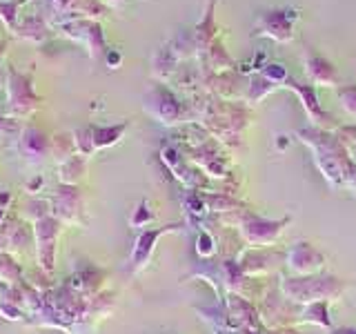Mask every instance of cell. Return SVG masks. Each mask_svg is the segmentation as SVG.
<instances>
[{"label":"cell","instance_id":"6da1fadb","mask_svg":"<svg viewBox=\"0 0 356 334\" xmlns=\"http://www.w3.org/2000/svg\"><path fill=\"white\" fill-rule=\"evenodd\" d=\"M33 230V243H36V259L40 270L51 272L56 263V243H58L63 221L56 216H44L36 223H31Z\"/></svg>","mask_w":356,"mask_h":334},{"label":"cell","instance_id":"7a4b0ae2","mask_svg":"<svg viewBox=\"0 0 356 334\" xmlns=\"http://www.w3.org/2000/svg\"><path fill=\"white\" fill-rule=\"evenodd\" d=\"M78 189L70 187H60L56 196L51 198V216L60 218V221H70L76 223L78 214H81V196L76 194Z\"/></svg>","mask_w":356,"mask_h":334},{"label":"cell","instance_id":"3957f363","mask_svg":"<svg viewBox=\"0 0 356 334\" xmlns=\"http://www.w3.org/2000/svg\"><path fill=\"white\" fill-rule=\"evenodd\" d=\"M156 237H159V232H147L136 241V245H134V252H131V265L134 267H143L145 263H147L149 252L154 250Z\"/></svg>","mask_w":356,"mask_h":334},{"label":"cell","instance_id":"277c9868","mask_svg":"<svg viewBox=\"0 0 356 334\" xmlns=\"http://www.w3.org/2000/svg\"><path fill=\"white\" fill-rule=\"evenodd\" d=\"M22 152H25L29 159H42L44 154H47V141H44L38 132L33 129H27L22 134Z\"/></svg>","mask_w":356,"mask_h":334},{"label":"cell","instance_id":"5b68a950","mask_svg":"<svg viewBox=\"0 0 356 334\" xmlns=\"http://www.w3.org/2000/svg\"><path fill=\"white\" fill-rule=\"evenodd\" d=\"M0 278L9 285H18L20 281H25V278L20 276V265L11 259L7 252L0 254Z\"/></svg>","mask_w":356,"mask_h":334},{"label":"cell","instance_id":"8992f818","mask_svg":"<svg viewBox=\"0 0 356 334\" xmlns=\"http://www.w3.org/2000/svg\"><path fill=\"white\" fill-rule=\"evenodd\" d=\"M0 317H5L9 321H22L27 315H25V310L18 308L16 303H11V301H0Z\"/></svg>","mask_w":356,"mask_h":334},{"label":"cell","instance_id":"52a82bcc","mask_svg":"<svg viewBox=\"0 0 356 334\" xmlns=\"http://www.w3.org/2000/svg\"><path fill=\"white\" fill-rule=\"evenodd\" d=\"M140 218H143V221H149V218H152L149 212H145V203H143V205H138L136 214L131 216V225H136V228H138V225H140Z\"/></svg>","mask_w":356,"mask_h":334},{"label":"cell","instance_id":"ba28073f","mask_svg":"<svg viewBox=\"0 0 356 334\" xmlns=\"http://www.w3.org/2000/svg\"><path fill=\"white\" fill-rule=\"evenodd\" d=\"M40 185H42V178L38 176V181H36V178H33L31 183H27V192H29V194H36V192H40Z\"/></svg>","mask_w":356,"mask_h":334},{"label":"cell","instance_id":"9c48e42d","mask_svg":"<svg viewBox=\"0 0 356 334\" xmlns=\"http://www.w3.org/2000/svg\"><path fill=\"white\" fill-rule=\"evenodd\" d=\"M5 216H7V209H5V207H0V223H3Z\"/></svg>","mask_w":356,"mask_h":334}]
</instances>
